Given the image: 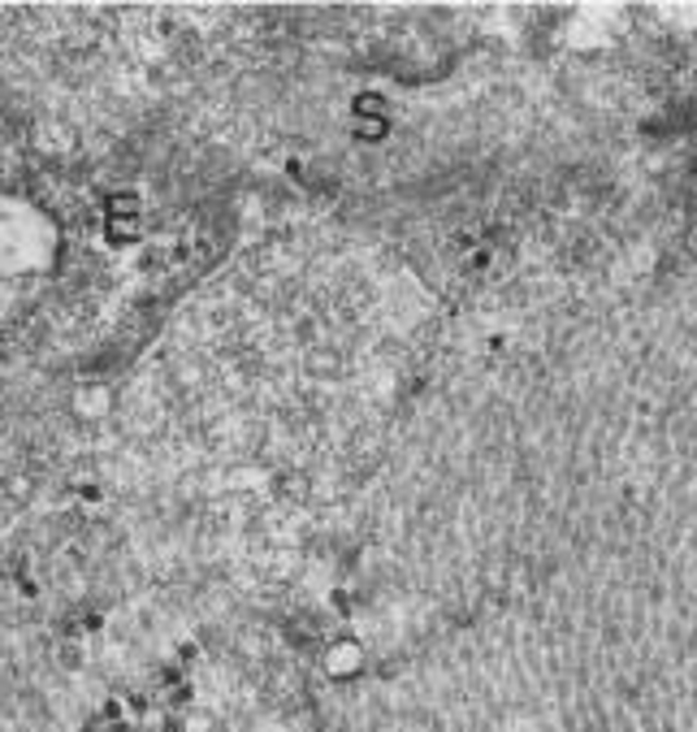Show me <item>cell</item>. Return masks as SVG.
Listing matches in <instances>:
<instances>
[{"label": "cell", "mask_w": 697, "mask_h": 732, "mask_svg": "<svg viewBox=\"0 0 697 732\" xmlns=\"http://www.w3.org/2000/svg\"><path fill=\"white\" fill-rule=\"evenodd\" d=\"M364 663H368V659H364V646L351 642V637H339V642L326 646V655H321V668H326L330 681H351V676H359Z\"/></svg>", "instance_id": "1"}, {"label": "cell", "mask_w": 697, "mask_h": 732, "mask_svg": "<svg viewBox=\"0 0 697 732\" xmlns=\"http://www.w3.org/2000/svg\"><path fill=\"white\" fill-rule=\"evenodd\" d=\"M135 230H139L135 217H109V234L113 239H135Z\"/></svg>", "instance_id": "2"}, {"label": "cell", "mask_w": 697, "mask_h": 732, "mask_svg": "<svg viewBox=\"0 0 697 732\" xmlns=\"http://www.w3.org/2000/svg\"><path fill=\"white\" fill-rule=\"evenodd\" d=\"M208 729H212V720H208V716H199V711L182 716V732H208Z\"/></svg>", "instance_id": "3"}]
</instances>
